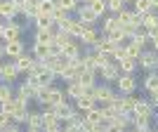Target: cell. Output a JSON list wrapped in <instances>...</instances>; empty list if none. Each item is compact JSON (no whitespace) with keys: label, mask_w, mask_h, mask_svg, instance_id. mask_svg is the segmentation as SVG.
<instances>
[{"label":"cell","mask_w":158,"mask_h":132,"mask_svg":"<svg viewBox=\"0 0 158 132\" xmlns=\"http://www.w3.org/2000/svg\"><path fill=\"white\" fill-rule=\"evenodd\" d=\"M76 19H78L85 28H94V24L99 21V17L90 10V5H78V10H76Z\"/></svg>","instance_id":"6da1fadb"},{"label":"cell","mask_w":158,"mask_h":132,"mask_svg":"<svg viewBox=\"0 0 158 132\" xmlns=\"http://www.w3.org/2000/svg\"><path fill=\"white\" fill-rule=\"evenodd\" d=\"M21 33H24V24H19V21H5V31H2V40L5 43L21 40Z\"/></svg>","instance_id":"7a4b0ae2"},{"label":"cell","mask_w":158,"mask_h":132,"mask_svg":"<svg viewBox=\"0 0 158 132\" xmlns=\"http://www.w3.org/2000/svg\"><path fill=\"white\" fill-rule=\"evenodd\" d=\"M43 64H45L47 68H50V71H52L54 76H57V78H59V73L64 71L66 66H69V59H66L64 54H57V57H52V54H50V57H47V59L43 61Z\"/></svg>","instance_id":"3957f363"},{"label":"cell","mask_w":158,"mask_h":132,"mask_svg":"<svg viewBox=\"0 0 158 132\" xmlns=\"http://www.w3.org/2000/svg\"><path fill=\"white\" fill-rule=\"evenodd\" d=\"M19 78V71H17V66L14 61H2V68H0V80L7 83V85H14Z\"/></svg>","instance_id":"277c9868"},{"label":"cell","mask_w":158,"mask_h":132,"mask_svg":"<svg viewBox=\"0 0 158 132\" xmlns=\"http://www.w3.org/2000/svg\"><path fill=\"white\" fill-rule=\"evenodd\" d=\"M137 64L144 66L146 71H156V66H158V52H156V50H142Z\"/></svg>","instance_id":"5b68a950"},{"label":"cell","mask_w":158,"mask_h":132,"mask_svg":"<svg viewBox=\"0 0 158 132\" xmlns=\"http://www.w3.org/2000/svg\"><path fill=\"white\" fill-rule=\"evenodd\" d=\"M142 17V28L146 31V35H153V33H158V14L153 12V10H149V12L139 14Z\"/></svg>","instance_id":"8992f818"},{"label":"cell","mask_w":158,"mask_h":132,"mask_svg":"<svg viewBox=\"0 0 158 132\" xmlns=\"http://www.w3.org/2000/svg\"><path fill=\"white\" fill-rule=\"evenodd\" d=\"M113 90L109 85H94V92H92V97H94V101L97 104H102V106H106V104H111V99H113Z\"/></svg>","instance_id":"52a82bcc"},{"label":"cell","mask_w":158,"mask_h":132,"mask_svg":"<svg viewBox=\"0 0 158 132\" xmlns=\"http://www.w3.org/2000/svg\"><path fill=\"white\" fill-rule=\"evenodd\" d=\"M97 73L106 80V83H118V78L123 76L120 68H118V64H106V66H102V68H97Z\"/></svg>","instance_id":"ba28073f"},{"label":"cell","mask_w":158,"mask_h":132,"mask_svg":"<svg viewBox=\"0 0 158 132\" xmlns=\"http://www.w3.org/2000/svg\"><path fill=\"white\" fill-rule=\"evenodd\" d=\"M61 54H64L69 61H71V59H78V57H83V45H80V40H78V38H73L69 45L61 47Z\"/></svg>","instance_id":"9c48e42d"},{"label":"cell","mask_w":158,"mask_h":132,"mask_svg":"<svg viewBox=\"0 0 158 132\" xmlns=\"http://www.w3.org/2000/svg\"><path fill=\"white\" fill-rule=\"evenodd\" d=\"M118 90H120V94H132L137 90V80H135L132 73H123L118 78Z\"/></svg>","instance_id":"30bf717a"},{"label":"cell","mask_w":158,"mask_h":132,"mask_svg":"<svg viewBox=\"0 0 158 132\" xmlns=\"http://www.w3.org/2000/svg\"><path fill=\"white\" fill-rule=\"evenodd\" d=\"M17 7H14L12 0H0V19L2 21H14V17H17Z\"/></svg>","instance_id":"8fae6325"},{"label":"cell","mask_w":158,"mask_h":132,"mask_svg":"<svg viewBox=\"0 0 158 132\" xmlns=\"http://www.w3.org/2000/svg\"><path fill=\"white\" fill-rule=\"evenodd\" d=\"M14 61V66H17V71L19 73H28L31 71V66L35 64V59L31 57V52H24V54H19L17 59H12Z\"/></svg>","instance_id":"7c38bea8"},{"label":"cell","mask_w":158,"mask_h":132,"mask_svg":"<svg viewBox=\"0 0 158 132\" xmlns=\"http://www.w3.org/2000/svg\"><path fill=\"white\" fill-rule=\"evenodd\" d=\"M76 111H80V113H87V111H92L94 106H97V101H94V97L92 94H83V97H78L76 99Z\"/></svg>","instance_id":"4fadbf2b"},{"label":"cell","mask_w":158,"mask_h":132,"mask_svg":"<svg viewBox=\"0 0 158 132\" xmlns=\"http://www.w3.org/2000/svg\"><path fill=\"white\" fill-rule=\"evenodd\" d=\"M52 109H54V113H57V118H59V120H69V118H73V113H76V106H73L71 101L57 104V106H52Z\"/></svg>","instance_id":"5bb4252c"},{"label":"cell","mask_w":158,"mask_h":132,"mask_svg":"<svg viewBox=\"0 0 158 132\" xmlns=\"http://www.w3.org/2000/svg\"><path fill=\"white\" fill-rule=\"evenodd\" d=\"M52 40H54L52 28H35V33H33V43H38V45H50Z\"/></svg>","instance_id":"9a60e30c"},{"label":"cell","mask_w":158,"mask_h":132,"mask_svg":"<svg viewBox=\"0 0 158 132\" xmlns=\"http://www.w3.org/2000/svg\"><path fill=\"white\" fill-rule=\"evenodd\" d=\"M26 52V47H24V40H12V43H7L5 47V57H10V59H17L19 54Z\"/></svg>","instance_id":"2e32d148"},{"label":"cell","mask_w":158,"mask_h":132,"mask_svg":"<svg viewBox=\"0 0 158 132\" xmlns=\"http://www.w3.org/2000/svg\"><path fill=\"white\" fill-rule=\"evenodd\" d=\"M64 94H66L69 99H73V101H76L78 97H83V94H85V87L80 85L78 80H71V83H66V90H64Z\"/></svg>","instance_id":"e0dca14e"},{"label":"cell","mask_w":158,"mask_h":132,"mask_svg":"<svg viewBox=\"0 0 158 132\" xmlns=\"http://www.w3.org/2000/svg\"><path fill=\"white\" fill-rule=\"evenodd\" d=\"M80 45H87V47H94L97 45V40H99V31L97 28H85V31L80 33Z\"/></svg>","instance_id":"ac0fdd59"},{"label":"cell","mask_w":158,"mask_h":132,"mask_svg":"<svg viewBox=\"0 0 158 132\" xmlns=\"http://www.w3.org/2000/svg\"><path fill=\"white\" fill-rule=\"evenodd\" d=\"M137 101H139V97H135V92L132 94H123V99H120V113H132L135 111V106H137Z\"/></svg>","instance_id":"d6986e66"},{"label":"cell","mask_w":158,"mask_h":132,"mask_svg":"<svg viewBox=\"0 0 158 132\" xmlns=\"http://www.w3.org/2000/svg\"><path fill=\"white\" fill-rule=\"evenodd\" d=\"M26 127H31V130H40V132H43V113H40V109H38V111H31V109H28Z\"/></svg>","instance_id":"ffe728a7"},{"label":"cell","mask_w":158,"mask_h":132,"mask_svg":"<svg viewBox=\"0 0 158 132\" xmlns=\"http://www.w3.org/2000/svg\"><path fill=\"white\" fill-rule=\"evenodd\" d=\"M31 57L35 61H45L47 57H50V47L47 45H38V43H33V47H31Z\"/></svg>","instance_id":"44dd1931"},{"label":"cell","mask_w":158,"mask_h":132,"mask_svg":"<svg viewBox=\"0 0 158 132\" xmlns=\"http://www.w3.org/2000/svg\"><path fill=\"white\" fill-rule=\"evenodd\" d=\"M135 116H151L153 118V106L149 104V101H146V99H139L137 101V106H135Z\"/></svg>","instance_id":"7402d4cb"},{"label":"cell","mask_w":158,"mask_h":132,"mask_svg":"<svg viewBox=\"0 0 158 132\" xmlns=\"http://www.w3.org/2000/svg\"><path fill=\"white\" fill-rule=\"evenodd\" d=\"M132 127L149 130V127H151V116H135V113H132Z\"/></svg>","instance_id":"603a6c76"},{"label":"cell","mask_w":158,"mask_h":132,"mask_svg":"<svg viewBox=\"0 0 158 132\" xmlns=\"http://www.w3.org/2000/svg\"><path fill=\"white\" fill-rule=\"evenodd\" d=\"M118 68H120V73H132V76H135L137 59H132V57H125V59H120V61H118Z\"/></svg>","instance_id":"cb8c5ba5"},{"label":"cell","mask_w":158,"mask_h":132,"mask_svg":"<svg viewBox=\"0 0 158 132\" xmlns=\"http://www.w3.org/2000/svg\"><path fill=\"white\" fill-rule=\"evenodd\" d=\"M54 10H57V2H54V0H40V2H38V14H47V17H52Z\"/></svg>","instance_id":"d4e9b609"},{"label":"cell","mask_w":158,"mask_h":132,"mask_svg":"<svg viewBox=\"0 0 158 132\" xmlns=\"http://www.w3.org/2000/svg\"><path fill=\"white\" fill-rule=\"evenodd\" d=\"M144 87H146V92H156V90H158V73L156 71H149V73H146Z\"/></svg>","instance_id":"484cf974"},{"label":"cell","mask_w":158,"mask_h":132,"mask_svg":"<svg viewBox=\"0 0 158 132\" xmlns=\"http://www.w3.org/2000/svg\"><path fill=\"white\" fill-rule=\"evenodd\" d=\"M12 99H14V87L7 85V83H0V104L12 101Z\"/></svg>","instance_id":"4316f807"},{"label":"cell","mask_w":158,"mask_h":132,"mask_svg":"<svg viewBox=\"0 0 158 132\" xmlns=\"http://www.w3.org/2000/svg\"><path fill=\"white\" fill-rule=\"evenodd\" d=\"M26 118H28V106H19V109L12 113V123H17V125H24Z\"/></svg>","instance_id":"83f0119b"},{"label":"cell","mask_w":158,"mask_h":132,"mask_svg":"<svg viewBox=\"0 0 158 132\" xmlns=\"http://www.w3.org/2000/svg\"><path fill=\"white\" fill-rule=\"evenodd\" d=\"M94 78H97V73H92V71H83L78 76V83L83 87H94Z\"/></svg>","instance_id":"f1b7e54d"},{"label":"cell","mask_w":158,"mask_h":132,"mask_svg":"<svg viewBox=\"0 0 158 132\" xmlns=\"http://www.w3.org/2000/svg\"><path fill=\"white\" fill-rule=\"evenodd\" d=\"M85 120H90V123H104V113H102V106H94L92 111L85 113Z\"/></svg>","instance_id":"f546056e"},{"label":"cell","mask_w":158,"mask_h":132,"mask_svg":"<svg viewBox=\"0 0 158 132\" xmlns=\"http://www.w3.org/2000/svg\"><path fill=\"white\" fill-rule=\"evenodd\" d=\"M33 21H35V28H52L54 26V19L47 17V14H38Z\"/></svg>","instance_id":"4dcf8cb0"},{"label":"cell","mask_w":158,"mask_h":132,"mask_svg":"<svg viewBox=\"0 0 158 132\" xmlns=\"http://www.w3.org/2000/svg\"><path fill=\"white\" fill-rule=\"evenodd\" d=\"M151 10V2L149 0H132V12L135 14H144Z\"/></svg>","instance_id":"1f68e13d"},{"label":"cell","mask_w":158,"mask_h":132,"mask_svg":"<svg viewBox=\"0 0 158 132\" xmlns=\"http://www.w3.org/2000/svg\"><path fill=\"white\" fill-rule=\"evenodd\" d=\"M116 28H120V24H118V19L116 17H106L104 19V26H102V33H111V31H116Z\"/></svg>","instance_id":"d6a6232c"},{"label":"cell","mask_w":158,"mask_h":132,"mask_svg":"<svg viewBox=\"0 0 158 132\" xmlns=\"http://www.w3.org/2000/svg\"><path fill=\"white\" fill-rule=\"evenodd\" d=\"M59 78H61V80H66V83H71V80H78V73H76V68H73V66L69 64V66L64 68V71L59 73Z\"/></svg>","instance_id":"836d02e7"},{"label":"cell","mask_w":158,"mask_h":132,"mask_svg":"<svg viewBox=\"0 0 158 132\" xmlns=\"http://www.w3.org/2000/svg\"><path fill=\"white\" fill-rule=\"evenodd\" d=\"M71 40H73V35H69V33H66V31H57V33H54V43H57V45H59V47L69 45Z\"/></svg>","instance_id":"e575fe53"},{"label":"cell","mask_w":158,"mask_h":132,"mask_svg":"<svg viewBox=\"0 0 158 132\" xmlns=\"http://www.w3.org/2000/svg\"><path fill=\"white\" fill-rule=\"evenodd\" d=\"M19 106H21V104H17V99H12V101H5V104H0V111H2V113H7V116L12 118V113L17 111Z\"/></svg>","instance_id":"d590c367"},{"label":"cell","mask_w":158,"mask_h":132,"mask_svg":"<svg viewBox=\"0 0 158 132\" xmlns=\"http://www.w3.org/2000/svg\"><path fill=\"white\" fill-rule=\"evenodd\" d=\"M52 19H54V24H64V21H69L71 17H69V12H66V10L57 7V10H54V14H52Z\"/></svg>","instance_id":"8d00e7d4"},{"label":"cell","mask_w":158,"mask_h":132,"mask_svg":"<svg viewBox=\"0 0 158 132\" xmlns=\"http://www.w3.org/2000/svg\"><path fill=\"white\" fill-rule=\"evenodd\" d=\"M90 10H92L97 17H102V14L106 12V0H94V2H90Z\"/></svg>","instance_id":"74e56055"},{"label":"cell","mask_w":158,"mask_h":132,"mask_svg":"<svg viewBox=\"0 0 158 132\" xmlns=\"http://www.w3.org/2000/svg\"><path fill=\"white\" fill-rule=\"evenodd\" d=\"M57 7L66 10V12H71V10H78V0H54Z\"/></svg>","instance_id":"f35d334b"},{"label":"cell","mask_w":158,"mask_h":132,"mask_svg":"<svg viewBox=\"0 0 158 132\" xmlns=\"http://www.w3.org/2000/svg\"><path fill=\"white\" fill-rule=\"evenodd\" d=\"M125 52H127V57H132V59H139V54H142V47L135 45V43H127V45H125Z\"/></svg>","instance_id":"ab89813d"},{"label":"cell","mask_w":158,"mask_h":132,"mask_svg":"<svg viewBox=\"0 0 158 132\" xmlns=\"http://www.w3.org/2000/svg\"><path fill=\"white\" fill-rule=\"evenodd\" d=\"M125 2H123V0H106V10H111L113 14H118L120 10H125Z\"/></svg>","instance_id":"60d3db41"},{"label":"cell","mask_w":158,"mask_h":132,"mask_svg":"<svg viewBox=\"0 0 158 132\" xmlns=\"http://www.w3.org/2000/svg\"><path fill=\"white\" fill-rule=\"evenodd\" d=\"M0 132H24V130H21V125H17V123H7Z\"/></svg>","instance_id":"b9f144b4"},{"label":"cell","mask_w":158,"mask_h":132,"mask_svg":"<svg viewBox=\"0 0 158 132\" xmlns=\"http://www.w3.org/2000/svg\"><path fill=\"white\" fill-rule=\"evenodd\" d=\"M7 123H12V118H10L7 113H2V111H0V130H2V127H5Z\"/></svg>","instance_id":"7bdbcfd3"},{"label":"cell","mask_w":158,"mask_h":132,"mask_svg":"<svg viewBox=\"0 0 158 132\" xmlns=\"http://www.w3.org/2000/svg\"><path fill=\"white\" fill-rule=\"evenodd\" d=\"M149 43H151V50H156V52H158V33L149 35Z\"/></svg>","instance_id":"ee69618b"},{"label":"cell","mask_w":158,"mask_h":132,"mask_svg":"<svg viewBox=\"0 0 158 132\" xmlns=\"http://www.w3.org/2000/svg\"><path fill=\"white\" fill-rule=\"evenodd\" d=\"M149 104H151L153 109L158 106V90H156V92H151V99H149Z\"/></svg>","instance_id":"f6af8a7d"},{"label":"cell","mask_w":158,"mask_h":132,"mask_svg":"<svg viewBox=\"0 0 158 132\" xmlns=\"http://www.w3.org/2000/svg\"><path fill=\"white\" fill-rule=\"evenodd\" d=\"M5 47H7V43L0 38V61H2V57H5Z\"/></svg>","instance_id":"bcb514c9"},{"label":"cell","mask_w":158,"mask_h":132,"mask_svg":"<svg viewBox=\"0 0 158 132\" xmlns=\"http://www.w3.org/2000/svg\"><path fill=\"white\" fill-rule=\"evenodd\" d=\"M64 132H83V130H80V125H69L64 127Z\"/></svg>","instance_id":"7dc6e473"},{"label":"cell","mask_w":158,"mask_h":132,"mask_svg":"<svg viewBox=\"0 0 158 132\" xmlns=\"http://www.w3.org/2000/svg\"><path fill=\"white\" fill-rule=\"evenodd\" d=\"M149 2H151V10L156 12V10H158V0H149Z\"/></svg>","instance_id":"c3c4849f"},{"label":"cell","mask_w":158,"mask_h":132,"mask_svg":"<svg viewBox=\"0 0 158 132\" xmlns=\"http://www.w3.org/2000/svg\"><path fill=\"white\" fill-rule=\"evenodd\" d=\"M2 31H5V21L0 19V38H2Z\"/></svg>","instance_id":"681fc988"},{"label":"cell","mask_w":158,"mask_h":132,"mask_svg":"<svg viewBox=\"0 0 158 132\" xmlns=\"http://www.w3.org/2000/svg\"><path fill=\"white\" fill-rule=\"evenodd\" d=\"M80 2H83V5H90V2H94V0H80Z\"/></svg>","instance_id":"f907efd6"},{"label":"cell","mask_w":158,"mask_h":132,"mask_svg":"<svg viewBox=\"0 0 158 132\" xmlns=\"http://www.w3.org/2000/svg\"><path fill=\"white\" fill-rule=\"evenodd\" d=\"M24 132H40V130H31V127H26V130H24Z\"/></svg>","instance_id":"816d5d0a"},{"label":"cell","mask_w":158,"mask_h":132,"mask_svg":"<svg viewBox=\"0 0 158 132\" xmlns=\"http://www.w3.org/2000/svg\"><path fill=\"white\" fill-rule=\"evenodd\" d=\"M137 132H151V127H149V130H137Z\"/></svg>","instance_id":"f5cc1de1"},{"label":"cell","mask_w":158,"mask_h":132,"mask_svg":"<svg viewBox=\"0 0 158 132\" xmlns=\"http://www.w3.org/2000/svg\"><path fill=\"white\" fill-rule=\"evenodd\" d=\"M52 132H64V130H61V127H57V130H52Z\"/></svg>","instance_id":"db71d44e"},{"label":"cell","mask_w":158,"mask_h":132,"mask_svg":"<svg viewBox=\"0 0 158 132\" xmlns=\"http://www.w3.org/2000/svg\"><path fill=\"white\" fill-rule=\"evenodd\" d=\"M123 2H132V0H123Z\"/></svg>","instance_id":"11a10c76"},{"label":"cell","mask_w":158,"mask_h":132,"mask_svg":"<svg viewBox=\"0 0 158 132\" xmlns=\"http://www.w3.org/2000/svg\"><path fill=\"white\" fill-rule=\"evenodd\" d=\"M0 68H2V61H0Z\"/></svg>","instance_id":"9f6ffc18"},{"label":"cell","mask_w":158,"mask_h":132,"mask_svg":"<svg viewBox=\"0 0 158 132\" xmlns=\"http://www.w3.org/2000/svg\"><path fill=\"white\" fill-rule=\"evenodd\" d=\"M151 132H158V130H151Z\"/></svg>","instance_id":"6f0895ef"}]
</instances>
